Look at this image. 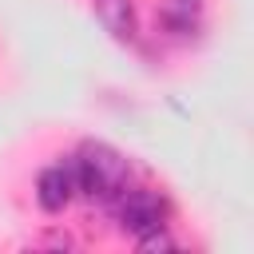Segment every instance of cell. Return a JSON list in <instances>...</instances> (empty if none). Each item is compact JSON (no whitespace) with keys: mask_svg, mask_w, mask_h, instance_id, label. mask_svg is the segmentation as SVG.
Wrapping results in <instances>:
<instances>
[{"mask_svg":"<svg viewBox=\"0 0 254 254\" xmlns=\"http://www.w3.org/2000/svg\"><path fill=\"white\" fill-rule=\"evenodd\" d=\"M99 24L119 40V44H135L139 40V12L135 0H91Z\"/></svg>","mask_w":254,"mask_h":254,"instance_id":"cell-4","label":"cell"},{"mask_svg":"<svg viewBox=\"0 0 254 254\" xmlns=\"http://www.w3.org/2000/svg\"><path fill=\"white\" fill-rule=\"evenodd\" d=\"M115 218H119V230L147 234L155 226H167V202L147 187H127L115 198Z\"/></svg>","mask_w":254,"mask_h":254,"instance_id":"cell-2","label":"cell"},{"mask_svg":"<svg viewBox=\"0 0 254 254\" xmlns=\"http://www.w3.org/2000/svg\"><path fill=\"white\" fill-rule=\"evenodd\" d=\"M71 198H75V179H71L67 159L64 163H52V167H44L36 175V202H40V210L64 214L71 206Z\"/></svg>","mask_w":254,"mask_h":254,"instance_id":"cell-3","label":"cell"},{"mask_svg":"<svg viewBox=\"0 0 254 254\" xmlns=\"http://www.w3.org/2000/svg\"><path fill=\"white\" fill-rule=\"evenodd\" d=\"M67 167L75 179V194L91 202H115L131 183V163L111 143H83L75 155H67Z\"/></svg>","mask_w":254,"mask_h":254,"instance_id":"cell-1","label":"cell"},{"mask_svg":"<svg viewBox=\"0 0 254 254\" xmlns=\"http://www.w3.org/2000/svg\"><path fill=\"white\" fill-rule=\"evenodd\" d=\"M135 246H139L143 254H163V250H175L179 242L167 234V226H155V230H147V234H135Z\"/></svg>","mask_w":254,"mask_h":254,"instance_id":"cell-5","label":"cell"}]
</instances>
